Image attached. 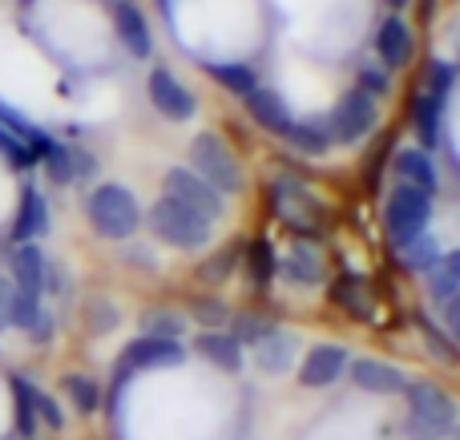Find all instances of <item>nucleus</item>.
<instances>
[{"mask_svg": "<svg viewBox=\"0 0 460 440\" xmlns=\"http://www.w3.org/2000/svg\"><path fill=\"white\" fill-rule=\"evenodd\" d=\"M65 392H69V400L77 404V412H93L97 404H102V392H97V384L89 376H65Z\"/></svg>", "mask_w": 460, "mask_h": 440, "instance_id": "obj_25", "label": "nucleus"}, {"mask_svg": "<svg viewBox=\"0 0 460 440\" xmlns=\"http://www.w3.org/2000/svg\"><path fill=\"white\" fill-rule=\"evenodd\" d=\"M45 255H40L32 242H21L13 255V275H16V291H29V295H40L45 287Z\"/></svg>", "mask_w": 460, "mask_h": 440, "instance_id": "obj_17", "label": "nucleus"}, {"mask_svg": "<svg viewBox=\"0 0 460 440\" xmlns=\"http://www.w3.org/2000/svg\"><path fill=\"white\" fill-rule=\"evenodd\" d=\"M0 154H4V158H8V162H16V166H32V162H37V158H32V154H29V150H24V145H21V142H16V137H13V134H8V129H4V126H0Z\"/></svg>", "mask_w": 460, "mask_h": 440, "instance_id": "obj_34", "label": "nucleus"}, {"mask_svg": "<svg viewBox=\"0 0 460 440\" xmlns=\"http://www.w3.org/2000/svg\"><path fill=\"white\" fill-rule=\"evenodd\" d=\"M351 380L372 396H396V392L408 388L404 372L392 368V364H384V360H356L351 364Z\"/></svg>", "mask_w": 460, "mask_h": 440, "instance_id": "obj_11", "label": "nucleus"}, {"mask_svg": "<svg viewBox=\"0 0 460 440\" xmlns=\"http://www.w3.org/2000/svg\"><path fill=\"white\" fill-rule=\"evenodd\" d=\"M359 77H364V93H384V89H388V81L380 77V69H372V65H364V69H359Z\"/></svg>", "mask_w": 460, "mask_h": 440, "instance_id": "obj_37", "label": "nucleus"}, {"mask_svg": "<svg viewBox=\"0 0 460 440\" xmlns=\"http://www.w3.org/2000/svg\"><path fill=\"white\" fill-rule=\"evenodd\" d=\"M13 392H16V428H21L24 436H32V433H37V412H32V384L16 376V380H13Z\"/></svg>", "mask_w": 460, "mask_h": 440, "instance_id": "obj_26", "label": "nucleus"}, {"mask_svg": "<svg viewBox=\"0 0 460 440\" xmlns=\"http://www.w3.org/2000/svg\"><path fill=\"white\" fill-rule=\"evenodd\" d=\"M194 312H199L202 323H218V320H223V307H218V304H199Z\"/></svg>", "mask_w": 460, "mask_h": 440, "instance_id": "obj_39", "label": "nucleus"}, {"mask_svg": "<svg viewBox=\"0 0 460 440\" xmlns=\"http://www.w3.org/2000/svg\"><path fill=\"white\" fill-rule=\"evenodd\" d=\"M251 271H254V279L259 283H267L270 275H275V255H270L267 242H254L251 247Z\"/></svg>", "mask_w": 460, "mask_h": 440, "instance_id": "obj_32", "label": "nucleus"}, {"mask_svg": "<svg viewBox=\"0 0 460 440\" xmlns=\"http://www.w3.org/2000/svg\"><path fill=\"white\" fill-rule=\"evenodd\" d=\"M45 166H49V178H53V182H73V174H77V170H73V154L65 150L61 142L45 154Z\"/></svg>", "mask_w": 460, "mask_h": 440, "instance_id": "obj_30", "label": "nucleus"}, {"mask_svg": "<svg viewBox=\"0 0 460 440\" xmlns=\"http://www.w3.org/2000/svg\"><path fill=\"white\" fill-rule=\"evenodd\" d=\"M234 328H238V336H243V339H254V344H259L262 336H270V331H275V323L259 320V315H238ZM238 336H234V339H238Z\"/></svg>", "mask_w": 460, "mask_h": 440, "instance_id": "obj_33", "label": "nucleus"}, {"mask_svg": "<svg viewBox=\"0 0 460 440\" xmlns=\"http://www.w3.org/2000/svg\"><path fill=\"white\" fill-rule=\"evenodd\" d=\"M49 231V207L40 198L37 186H24L21 190V207H16V223H13V239L16 242H32Z\"/></svg>", "mask_w": 460, "mask_h": 440, "instance_id": "obj_13", "label": "nucleus"}, {"mask_svg": "<svg viewBox=\"0 0 460 440\" xmlns=\"http://www.w3.org/2000/svg\"><path fill=\"white\" fill-rule=\"evenodd\" d=\"M150 231L158 234L166 247H178V251H199V247H207L210 242V223L207 218L194 215V210L182 207V202L166 198V194L150 207Z\"/></svg>", "mask_w": 460, "mask_h": 440, "instance_id": "obj_3", "label": "nucleus"}, {"mask_svg": "<svg viewBox=\"0 0 460 440\" xmlns=\"http://www.w3.org/2000/svg\"><path fill=\"white\" fill-rule=\"evenodd\" d=\"M429 291L437 299H453L460 291V251H448L429 267Z\"/></svg>", "mask_w": 460, "mask_h": 440, "instance_id": "obj_20", "label": "nucleus"}, {"mask_svg": "<svg viewBox=\"0 0 460 440\" xmlns=\"http://www.w3.org/2000/svg\"><path fill=\"white\" fill-rule=\"evenodd\" d=\"M162 190H166V198L190 207L194 215H202L207 223H215V218L226 215L223 194H218L210 182H202L194 170H166V178H162Z\"/></svg>", "mask_w": 460, "mask_h": 440, "instance_id": "obj_6", "label": "nucleus"}, {"mask_svg": "<svg viewBox=\"0 0 460 440\" xmlns=\"http://www.w3.org/2000/svg\"><path fill=\"white\" fill-rule=\"evenodd\" d=\"M279 271H283V279H291V283H319L323 267H319V255H315V251H307V247L299 242V247H295L291 255L283 259V267H279Z\"/></svg>", "mask_w": 460, "mask_h": 440, "instance_id": "obj_21", "label": "nucleus"}, {"mask_svg": "<svg viewBox=\"0 0 460 440\" xmlns=\"http://www.w3.org/2000/svg\"><path fill=\"white\" fill-rule=\"evenodd\" d=\"M142 328H158V339H174L170 331L182 328V320H174V315H150V320H146Z\"/></svg>", "mask_w": 460, "mask_h": 440, "instance_id": "obj_36", "label": "nucleus"}, {"mask_svg": "<svg viewBox=\"0 0 460 440\" xmlns=\"http://www.w3.org/2000/svg\"><path fill=\"white\" fill-rule=\"evenodd\" d=\"M8 320L16 323V328H37L40 323V295H29V291H13L8 295Z\"/></svg>", "mask_w": 460, "mask_h": 440, "instance_id": "obj_24", "label": "nucleus"}, {"mask_svg": "<svg viewBox=\"0 0 460 440\" xmlns=\"http://www.w3.org/2000/svg\"><path fill=\"white\" fill-rule=\"evenodd\" d=\"M291 360H295V336H287V331H270V336L259 339L262 372H287Z\"/></svg>", "mask_w": 460, "mask_h": 440, "instance_id": "obj_19", "label": "nucleus"}, {"mask_svg": "<svg viewBox=\"0 0 460 440\" xmlns=\"http://www.w3.org/2000/svg\"><path fill=\"white\" fill-rule=\"evenodd\" d=\"M388 4H392V8H404V4H408V0H388Z\"/></svg>", "mask_w": 460, "mask_h": 440, "instance_id": "obj_40", "label": "nucleus"}, {"mask_svg": "<svg viewBox=\"0 0 460 440\" xmlns=\"http://www.w3.org/2000/svg\"><path fill=\"white\" fill-rule=\"evenodd\" d=\"M372 121H376V97L364 93V89H348L332 113V126L340 142H359L372 129Z\"/></svg>", "mask_w": 460, "mask_h": 440, "instance_id": "obj_7", "label": "nucleus"}, {"mask_svg": "<svg viewBox=\"0 0 460 440\" xmlns=\"http://www.w3.org/2000/svg\"><path fill=\"white\" fill-rule=\"evenodd\" d=\"M343 368H348V352L335 344H319V348H311L307 360L299 364V384L303 388H327L343 376Z\"/></svg>", "mask_w": 460, "mask_h": 440, "instance_id": "obj_10", "label": "nucleus"}, {"mask_svg": "<svg viewBox=\"0 0 460 440\" xmlns=\"http://www.w3.org/2000/svg\"><path fill=\"white\" fill-rule=\"evenodd\" d=\"M210 73H215L218 85L230 89V93H238V97H246V93H254V89H259L251 65H210Z\"/></svg>", "mask_w": 460, "mask_h": 440, "instance_id": "obj_23", "label": "nucleus"}, {"mask_svg": "<svg viewBox=\"0 0 460 440\" xmlns=\"http://www.w3.org/2000/svg\"><path fill=\"white\" fill-rule=\"evenodd\" d=\"M445 320H448V331L460 339V291L453 299H448V312H445Z\"/></svg>", "mask_w": 460, "mask_h": 440, "instance_id": "obj_38", "label": "nucleus"}, {"mask_svg": "<svg viewBox=\"0 0 460 440\" xmlns=\"http://www.w3.org/2000/svg\"><path fill=\"white\" fill-rule=\"evenodd\" d=\"M113 24H118V37L126 40V48L134 57H150L154 40H150V24H146V16L137 13L129 0H118L113 4Z\"/></svg>", "mask_w": 460, "mask_h": 440, "instance_id": "obj_15", "label": "nucleus"}, {"mask_svg": "<svg viewBox=\"0 0 460 440\" xmlns=\"http://www.w3.org/2000/svg\"><path fill=\"white\" fill-rule=\"evenodd\" d=\"M404 392H408V420H404L408 440H440L456 425V404L445 388L408 384Z\"/></svg>", "mask_w": 460, "mask_h": 440, "instance_id": "obj_1", "label": "nucleus"}, {"mask_svg": "<svg viewBox=\"0 0 460 440\" xmlns=\"http://www.w3.org/2000/svg\"><path fill=\"white\" fill-rule=\"evenodd\" d=\"M190 162L194 174L202 182H210L218 194H238L243 190V170H238V158L226 150V142L218 134H199L190 145Z\"/></svg>", "mask_w": 460, "mask_h": 440, "instance_id": "obj_5", "label": "nucleus"}, {"mask_svg": "<svg viewBox=\"0 0 460 440\" xmlns=\"http://www.w3.org/2000/svg\"><path fill=\"white\" fill-rule=\"evenodd\" d=\"M199 352L207 356L210 364H218L223 372H238V368H243V348H238L234 336H223V331H202V336H199Z\"/></svg>", "mask_w": 460, "mask_h": 440, "instance_id": "obj_18", "label": "nucleus"}, {"mask_svg": "<svg viewBox=\"0 0 460 440\" xmlns=\"http://www.w3.org/2000/svg\"><path fill=\"white\" fill-rule=\"evenodd\" d=\"M429 218H432V194L412 190V186H396V190L388 194V207H384V226H388L392 242H396L400 251L429 231Z\"/></svg>", "mask_w": 460, "mask_h": 440, "instance_id": "obj_4", "label": "nucleus"}, {"mask_svg": "<svg viewBox=\"0 0 460 440\" xmlns=\"http://www.w3.org/2000/svg\"><path fill=\"white\" fill-rule=\"evenodd\" d=\"M437 259H440V251H437V242H432L429 234H420L416 242H408L404 247V263L412 267V271H429Z\"/></svg>", "mask_w": 460, "mask_h": 440, "instance_id": "obj_28", "label": "nucleus"}, {"mask_svg": "<svg viewBox=\"0 0 460 440\" xmlns=\"http://www.w3.org/2000/svg\"><path fill=\"white\" fill-rule=\"evenodd\" d=\"M32 412H37V417L45 420L49 428H61V425H65V417H61V409H57V400H53V396H45L40 388H32Z\"/></svg>", "mask_w": 460, "mask_h": 440, "instance_id": "obj_31", "label": "nucleus"}, {"mask_svg": "<svg viewBox=\"0 0 460 440\" xmlns=\"http://www.w3.org/2000/svg\"><path fill=\"white\" fill-rule=\"evenodd\" d=\"M335 304H343L356 320H372V304H364V287H359L356 279L335 283Z\"/></svg>", "mask_w": 460, "mask_h": 440, "instance_id": "obj_27", "label": "nucleus"}, {"mask_svg": "<svg viewBox=\"0 0 460 440\" xmlns=\"http://www.w3.org/2000/svg\"><path fill=\"white\" fill-rule=\"evenodd\" d=\"M150 101L158 105V113L162 118H170V121L194 118V93L170 69H154L150 73Z\"/></svg>", "mask_w": 460, "mask_h": 440, "instance_id": "obj_9", "label": "nucleus"}, {"mask_svg": "<svg viewBox=\"0 0 460 440\" xmlns=\"http://www.w3.org/2000/svg\"><path fill=\"white\" fill-rule=\"evenodd\" d=\"M420 331H424V339H429V348H432V352H437V356H440V360H445V364H456V348H453V344H448V339H445V336H440V331H437V328H432V323H429V320H420Z\"/></svg>", "mask_w": 460, "mask_h": 440, "instance_id": "obj_35", "label": "nucleus"}, {"mask_svg": "<svg viewBox=\"0 0 460 440\" xmlns=\"http://www.w3.org/2000/svg\"><path fill=\"white\" fill-rule=\"evenodd\" d=\"M376 48H380L384 65L392 69H404L416 53V40H412V29H408L404 16H392V21L380 24V37H376Z\"/></svg>", "mask_w": 460, "mask_h": 440, "instance_id": "obj_12", "label": "nucleus"}, {"mask_svg": "<svg viewBox=\"0 0 460 440\" xmlns=\"http://www.w3.org/2000/svg\"><path fill=\"white\" fill-rule=\"evenodd\" d=\"M287 137H291V145H299V150H307V154H323L327 145H332V137L315 126H291Z\"/></svg>", "mask_w": 460, "mask_h": 440, "instance_id": "obj_29", "label": "nucleus"}, {"mask_svg": "<svg viewBox=\"0 0 460 440\" xmlns=\"http://www.w3.org/2000/svg\"><path fill=\"white\" fill-rule=\"evenodd\" d=\"M246 110H251V118L259 121L262 129H270V134H279V137H287L291 134V113H287V105H283V97L279 93H270V89H254V93H246Z\"/></svg>", "mask_w": 460, "mask_h": 440, "instance_id": "obj_14", "label": "nucleus"}, {"mask_svg": "<svg viewBox=\"0 0 460 440\" xmlns=\"http://www.w3.org/2000/svg\"><path fill=\"white\" fill-rule=\"evenodd\" d=\"M174 364H182V344H178V339L142 336L121 352V376L146 372V368H174Z\"/></svg>", "mask_w": 460, "mask_h": 440, "instance_id": "obj_8", "label": "nucleus"}, {"mask_svg": "<svg viewBox=\"0 0 460 440\" xmlns=\"http://www.w3.org/2000/svg\"><path fill=\"white\" fill-rule=\"evenodd\" d=\"M440 97L437 93H424L420 101H416V129H420V142L424 145H437L440 142Z\"/></svg>", "mask_w": 460, "mask_h": 440, "instance_id": "obj_22", "label": "nucleus"}, {"mask_svg": "<svg viewBox=\"0 0 460 440\" xmlns=\"http://www.w3.org/2000/svg\"><path fill=\"white\" fill-rule=\"evenodd\" d=\"M396 174H400V186H412V190H424V194L437 190V166L429 162L424 150H400Z\"/></svg>", "mask_w": 460, "mask_h": 440, "instance_id": "obj_16", "label": "nucleus"}, {"mask_svg": "<svg viewBox=\"0 0 460 440\" xmlns=\"http://www.w3.org/2000/svg\"><path fill=\"white\" fill-rule=\"evenodd\" d=\"M85 215L93 223V231L102 239H129L142 223V210H137V198L118 182H105L89 194L85 202Z\"/></svg>", "mask_w": 460, "mask_h": 440, "instance_id": "obj_2", "label": "nucleus"}]
</instances>
